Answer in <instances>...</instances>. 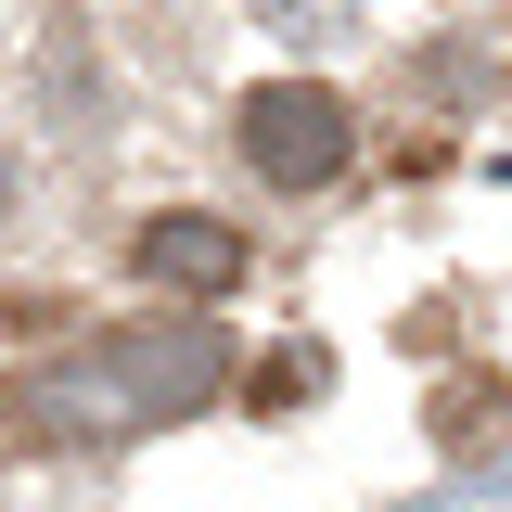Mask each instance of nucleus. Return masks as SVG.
I'll return each mask as SVG.
<instances>
[{
  "instance_id": "1",
  "label": "nucleus",
  "mask_w": 512,
  "mask_h": 512,
  "mask_svg": "<svg viewBox=\"0 0 512 512\" xmlns=\"http://www.w3.org/2000/svg\"><path fill=\"white\" fill-rule=\"evenodd\" d=\"M77 384H90V423L103 436H128V423H192L218 384H231V333L218 320H141V333H103L90 359H77Z\"/></svg>"
},
{
  "instance_id": "2",
  "label": "nucleus",
  "mask_w": 512,
  "mask_h": 512,
  "mask_svg": "<svg viewBox=\"0 0 512 512\" xmlns=\"http://www.w3.org/2000/svg\"><path fill=\"white\" fill-rule=\"evenodd\" d=\"M231 141H244V167L269 192H333L346 154H359V116H346V90H320V77H269V90H244Z\"/></svg>"
},
{
  "instance_id": "3",
  "label": "nucleus",
  "mask_w": 512,
  "mask_h": 512,
  "mask_svg": "<svg viewBox=\"0 0 512 512\" xmlns=\"http://www.w3.org/2000/svg\"><path fill=\"white\" fill-rule=\"evenodd\" d=\"M128 256H141V282H154V295H192V308L244 282V231H218L205 205H167V218H141V244H128Z\"/></svg>"
},
{
  "instance_id": "4",
  "label": "nucleus",
  "mask_w": 512,
  "mask_h": 512,
  "mask_svg": "<svg viewBox=\"0 0 512 512\" xmlns=\"http://www.w3.org/2000/svg\"><path fill=\"white\" fill-rule=\"evenodd\" d=\"M500 410H512L500 384H448V397H436V448H448V461H474V448L500 436Z\"/></svg>"
},
{
  "instance_id": "5",
  "label": "nucleus",
  "mask_w": 512,
  "mask_h": 512,
  "mask_svg": "<svg viewBox=\"0 0 512 512\" xmlns=\"http://www.w3.org/2000/svg\"><path fill=\"white\" fill-rule=\"evenodd\" d=\"M256 397H269V410H282V397H320V346H295V359H269V372H256Z\"/></svg>"
},
{
  "instance_id": "6",
  "label": "nucleus",
  "mask_w": 512,
  "mask_h": 512,
  "mask_svg": "<svg viewBox=\"0 0 512 512\" xmlns=\"http://www.w3.org/2000/svg\"><path fill=\"white\" fill-rule=\"evenodd\" d=\"M0 192H13V180H0Z\"/></svg>"
}]
</instances>
